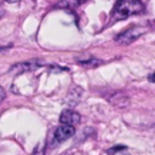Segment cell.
I'll return each instance as SVG.
<instances>
[{
	"label": "cell",
	"instance_id": "cell-4",
	"mask_svg": "<svg viewBox=\"0 0 155 155\" xmlns=\"http://www.w3.org/2000/svg\"><path fill=\"white\" fill-rule=\"evenodd\" d=\"M81 117H80V114L71 110V109H64L62 113H61V116H59V121L62 125H69V126H75L80 122Z\"/></svg>",
	"mask_w": 155,
	"mask_h": 155
},
{
	"label": "cell",
	"instance_id": "cell-5",
	"mask_svg": "<svg viewBox=\"0 0 155 155\" xmlns=\"http://www.w3.org/2000/svg\"><path fill=\"white\" fill-rule=\"evenodd\" d=\"M74 133H75L74 126H69V125L58 126L54 131V140L57 143H62V142L67 140L68 138H70L71 136H74Z\"/></svg>",
	"mask_w": 155,
	"mask_h": 155
},
{
	"label": "cell",
	"instance_id": "cell-11",
	"mask_svg": "<svg viewBox=\"0 0 155 155\" xmlns=\"http://www.w3.org/2000/svg\"><path fill=\"white\" fill-rule=\"evenodd\" d=\"M2 15H4V12H2V10H1V8H0V17H1V16H2Z\"/></svg>",
	"mask_w": 155,
	"mask_h": 155
},
{
	"label": "cell",
	"instance_id": "cell-1",
	"mask_svg": "<svg viewBox=\"0 0 155 155\" xmlns=\"http://www.w3.org/2000/svg\"><path fill=\"white\" fill-rule=\"evenodd\" d=\"M144 10L142 0H117L111 11L113 21H122L130 16L138 15Z\"/></svg>",
	"mask_w": 155,
	"mask_h": 155
},
{
	"label": "cell",
	"instance_id": "cell-8",
	"mask_svg": "<svg viewBox=\"0 0 155 155\" xmlns=\"http://www.w3.org/2000/svg\"><path fill=\"white\" fill-rule=\"evenodd\" d=\"M5 97H6V91L4 90V87L0 86V103L5 99Z\"/></svg>",
	"mask_w": 155,
	"mask_h": 155
},
{
	"label": "cell",
	"instance_id": "cell-3",
	"mask_svg": "<svg viewBox=\"0 0 155 155\" xmlns=\"http://www.w3.org/2000/svg\"><path fill=\"white\" fill-rule=\"evenodd\" d=\"M41 65H42V62L39 61V59H31V61H27V62H21V63H17V64L12 65L11 69H10V73L22 74V73H25V71L35 70V69L40 68Z\"/></svg>",
	"mask_w": 155,
	"mask_h": 155
},
{
	"label": "cell",
	"instance_id": "cell-9",
	"mask_svg": "<svg viewBox=\"0 0 155 155\" xmlns=\"http://www.w3.org/2000/svg\"><path fill=\"white\" fill-rule=\"evenodd\" d=\"M149 81L150 82H155V73H153V74L149 75Z\"/></svg>",
	"mask_w": 155,
	"mask_h": 155
},
{
	"label": "cell",
	"instance_id": "cell-6",
	"mask_svg": "<svg viewBox=\"0 0 155 155\" xmlns=\"http://www.w3.org/2000/svg\"><path fill=\"white\" fill-rule=\"evenodd\" d=\"M81 93H82V91H81V88H79V87L71 88V90L69 91V93H68L67 103L69 104V103H70V101H71V99H74V105H75V104L80 101V96H81Z\"/></svg>",
	"mask_w": 155,
	"mask_h": 155
},
{
	"label": "cell",
	"instance_id": "cell-2",
	"mask_svg": "<svg viewBox=\"0 0 155 155\" xmlns=\"http://www.w3.org/2000/svg\"><path fill=\"white\" fill-rule=\"evenodd\" d=\"M147 31H148V28L144 25H133L126 29L125 31L120 33L115 38V41L119 45H130L133 41H136L138 38H140L143 34H145Z\"/></svg>",
	"mask_w": 155,
	"mask_h": 155
},
{
	"label": "cell",
	"instance_id": "cell-7",
	"mask_svg": "<svg viewBox=\"0 0 155 155\" xmlns=\"http://www.w3.org/2000/svg\"><path fill=\"white\" fill-rule=\"evenodd\" d=\"M33 155H45V145L42 143H39L35 147V149L33 151Z\"/></svg>",
	"mask_w": 155,
	"mask_h": 155
},
{
	"label": "cell",
	"instance_id": "cell-10",
	"mask_svg": "<svg viewBox=\"0 0 155 155\" xmlns=\"http://www.w3.org/2000/svg\"><path fill=\"white\" fill-rule=\"evenodd\" d=\"M21 0H6V2L8 4H16V2H19Z\"/></svg>",
	"mask_w": 155,
	"mask_h": 155
}]
</instances>
